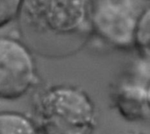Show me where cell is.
<instances>
[{
    "label": "cell",
    "mask_w": 150,
    "mask_h": 134,
    "mask_svg": "<svg viewBox=\"0 0 150 134\" xmlns=\"http://www.w3.org/2000/svg\"><path fill=\"white\" fill-rule=\"evenodd\" d=\"M91 5L92 0H22L18 20L31 46L57 57L91 32Z\"/></svg>",
    "instance_id": "1"
},
{
    "label": "cell",
    "mask_w": 150,
    "mask_h": 134,
    "mask_svg": "<svg viewBox=\"0 0 150 134\" xmlns=\"http://www.w3.org/2000/svg\"><path fill=\"white\" fill-rule=\"evenodd\" d=\"M33 111L40 134H95L98 126L93 100L84 90L71 84L37 88Z\"/></svg>",
    "instance_id": "2"
},
{
    "label": "cell",
    "mask_w": 150,
    "mask_h": 134,
    "mask_svg": "<svg viewBox=\"0 0 150 134\" xmlns=\"http://www.w3.org/2000/svg\"><path fill=\"white\" fill-rule=\"evenodd\" d=\"M143 10L138 0H92L91 33L115 48H133Z\"/></svg>",
    "instance_id": "3"
},
{
    "label": "cell",
    "mask_w": 150,
    "mask_h": 134,
    "mask_svg": "<svg viewBox=\"0 0 150 134\" xmlns=\"http://www.w3.org/2000/svg\"><path fill=\"white\" fill-rule=\"evenodd\" d=\"M40 83L31 48L18 39L0 35V99L21 98Z\"/></svg>",
    "instance_id": "4"
},
{
    "label": "cell",
    "mask_w": 150,
    "mask_h": 134,
    "mask_svg": "<svg viewBox=\"0 0 150 134\" xmlns=\"http://www.w3.org/2000/svg\"><path fill=\"white\" fill-rule=\"evenodd\" d=\"M148 83L127 80L117 87L113 95V103L125 120L139 122L146 119L150 114L148 106Z\"/></svg>",
    "instance_id": "5"
},
{
    "label": "cell",
    "mask_w": 150,
    "mask_h": 134,
    "mask_svg": "<svg viewBox=\"0 0 150 134\" xmlns=\"http://www.w3.org/2000/svg\"><path fill=\"white\" fill-rule=\"evenodd\" d=\"M0 134H40L32 117L25 113L0 111Z\"/></svg>",
    "instance_id": "6"
},
{
    "label": "cell",
    "mask_w": 150,
    "mask_h": 134,
    "mask_svg": "<svg viewBox=\"0 0 150 134\" xmlns=\"http://www.w3.org/2000/svg\"><path fill=\"white\" fill-rule=\"evenodd\" d=\"M134 47L142 59L150 62V7L143 10L136 29Z\"/></svg>",
    "instance_id": "7"
},
{
    "label": "cell",
    "mask_w": 150,
    "mask_h": 134,
    "mask_svg": "<svg viewBox=\"0 0 150 134\" xmlns=\"http://www.w3.org/2000/svg\"><path fill=\"white\" fill-rule=\"evenodd\" d=\"M22 0H0V28L18 19Z\"/></svg>",
    "instance_id": "8"
},
{
    "label": "cell",
    "mask_w": 150,
    "mask_h": 134,
    "mask_svg": "<svg viewBox=\"0 0 150 134\" xmlns=\"http://www.w3.org/2000/svg\"><path fill=\"white\" fill-rule=\"evenodd\" d=\"M147 92H148V106H149L150 113V79L148 83V86H147Z\"/></svg>",
    "instance_id": "9"
},
{
    "label": "cell",
    "mask_w": 150,
    "mask_h": 134,
    "mask_svg": "<svg viewBox=\"0 0 150 134\" xmlns=\"http://www.w3.org/2000/svg\"><path fill=\"white\" fill-rule=\"evenodd\" d=\"M119 134H144L142 133H140V132H134V131H127V132H123V133H120Z\"/></svg>",
    "instance_id": "10"
},
{
    "label": "cell",
    "mask_w": 150,
    "mask_h": 134,
    "mask_svg": "<svg viewBox=\"0 0 150 134\" xmlns=\"http://www.w3.org/2000/svg\"><path fill=\"white\" fill-rule=\"evenodd\" d=\"M146 1H149V2H150V0H146Z\"/></svg>",
    "instance_id": "11"
}]
</instances>
